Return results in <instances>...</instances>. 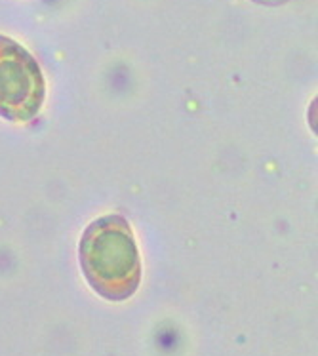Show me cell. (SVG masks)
I'll return each instance as SVG.
<instances>
[{
    "label": "cell",
    "mask_w": 318,
    "mask_h": 356,
    "mask_svg": "<svg viewBox=\"0 0 318 356\" xmlns=\"http://www.w3.org/2000/svg\"><path fill=\"white\" fill-rule=\"evenodd\" d=\"M79 261L88 284L109 301L132 298L141 280V261L130 223L103 216L82 233Z\"/></svg>",
    "instance_id": "1"
},
{
    "label": "cell",
    "mask_w": 318,
    "mask_h": 356,
    "mask_svg": "<svg viewBox=\"0 0 318 356\" xmlns=\"http://www.w3.org/2000/svg\"><path fill=\"white\" fill-rule=\"evenodd\" d=\"M257 2H263V4H280V2H286V0H257Z\"/></svg>",
    "instance_id": "3"
},
{
    "label": "cell",
    "mask_w": 318,
    "mask_h": 356,
    "mask_svg": "<svg viewBox=\"0 0 318 356\" xmlns=\"http://www.w3.org/2000/svg\"><path fill=\"white\" fill-rule=\"evenodd\" d=\"M46 84L40 65L22 44L0 35V117L31 122L44 105Z\"/></svg>",
    "instance_id": "2"
}]
</instances>
